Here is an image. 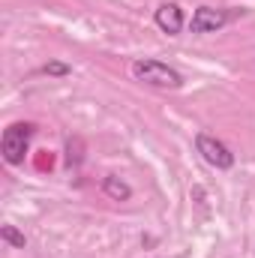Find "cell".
Segmentation results:
<instances>
[{
	"label": "cell",
	"instance_id": "cell-6",
	"mask_svg": "<svg viewBox=\"0 0 255 258\" xmlns=\"http://www.w3.org/2000/svg\"><path fill=\"white\" fill-rule=\"evenodd\" d=\"M102 192L108 195L111 201H129L132 198V186H129L126 180L108 174V177H102Z\"/></svg>",
	"mask_w": 255,
	"mask_h": 258
},
{
	"label": "cell",
	"instance_id": "cell-4",
	"mask_svg": "<svg viewBox=\"0 0 255 258\" xmlns=\"http://www.w3.org/2000/svg\"><path fill=\"white\" fill-rule=\"evenodd\" d=\"M228 24V12L216 6H198L192 12V33H216Z\"/></svg>",
	"mask_w": 255,
	"mask_h": 258
},
{
	"label": "cell",
	"instance_id": "cell-7",
	"mask_svg": "<svg viewBox=\"0 0 255 258\" xmlns=\"http://www.w3.org/2000/svg\"><path fill=\"white\" fill-rule=\"evenodd\" d=\"M0 237H3V240H6L9 246H15V249H24V246H27L24 234H21V231H18L15 225H3V228H0Z\"/></svg>",
	"mask_w": 255,
	"mask_h": 258
},
{
	"label": "cell",
	"instance_id": "cell-5",
	"mask_svg": "<svg viewBox=\"0 0 255 258\" xmlns=\"http://www.w3.org/2000/svg\"><path fill=\"white\" fill-rule=\"evenodd\" d=\"M153 21L162 33L168 36H177L183 30V6L180 3H162L156 12H153Z\"/></svg>",
	"mask_w": 255,
	"mask_h": 258
},
{
	"label": "cell",
	"instance_id": "cell-2",
	"mask_svg": "<svg viewBox=\"0 0 255 258\" xmlns=\"http://www.w3.org/2000/svg\"><path fill=\"white\" fill-rule=\"evenodd\" d=\"M36 126L30 120H18V123H9L3 129V138H0V153L9 165H21L27 150H30V138H33Z\"/></svg>",
	"mask_w": 255,
	"mask_h": 258
},
{
	"label": "cell",
	"instance_id": "cell-8",
	"mask_svg": "<svg viewBox=\"0 0 255 258\" xmlns=\"http://www.w3.org/2000/svg\"><path fill=\"white\" fill-rule=\"evenodd\" d=\"M39 72H42V75H54V78H63V75H69L72 69H69L66 63H60V60H48V63L42 66Z\"/></svg>",
	"mask_w": 255,
	"mask_h": 258
},
{
	"label": "cell",
	"instance_id": "cell-1",
	"mask_svg": "<svg viewBox=\"0 0 255 258\" xmlns=\"http://www.w3.org/2000/svg\"><path fill=\"white\" fill-rule=\"evenodd\" d=\"M132 78L135 81H144L150 87H162V90H177L183 87V75L174 69V66L162 63V60H153V57H141L132 63Z\"/></svg>",
	"mask_w": 255,
	"mask_h": 258
},
{
	"label": "cell",
	"instance_id": "cell-3",
	"mask_svg": "<svg viewBox=\"0 0 255 258\" xmlns=\"http://www.w3.org/2000/svg\"><path fill=\"white\" fill-rule=\"evenodd\" d=\"M195 150L201 153V159H204L207 165H213V168H219V171H228V168L234 165V153L228 150V144H222L219 138H213V135H207V132H198V135H195Z\"/></svg>",
	"mask_w": 255,
	"mask_h": 258
}]
</instances>
